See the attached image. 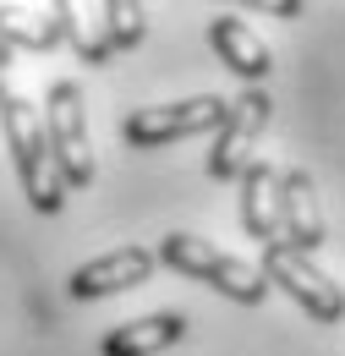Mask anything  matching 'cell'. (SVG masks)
<instances>
[{
	"label": "cell",
	"mask_w": 345,
	"mask_h": 356,
	"mask_svg": "<svg viewBox=\"0 0 345 356\" xmlns=\"http://www.w3.org/2000/svg\"><path fill=\"white\" fill-rule=\"evenodd\" d=\"M6 66H11V49H6V44H0V72H6Z\"/></svg>",
	"instance_id": "5bb4252c"
},
{
	"label": "cell",
	"mask_w": 345,
	"mask_h": 356,
	"mask_svg": "<svg viewBox=\"0 0 345 356\" xmlns=\"http://www.w3.org/2000/svg\"><path fill=\"white\" fill-rule=\"evenodd\" d=\"M181 334H186L181 312H148V318H131L121 329H110L99 356H159V351H170Z\"/></svg>",
	"instance_id": "8fae6325"
},
{
	"label": "cell",
	"mask_w": 345,
	"mask_h": 356,
	"mask_svg": "<svg viewBox=\"0 0 345 356\" xmlns=\"http://www.w3.org/2000/svg\"><path fill=\"white\" fill-rule=\"evenodd\" d=\"M268 110L274 104H268L263 88H247L241 99H230V110H225V121L214 132V148H209V176L214 181H241V170L252 165L247 154H252V143L268 127Z\"/></svg>",
	"instance_id": "52a82bcc"
},
{
	"label": "cell",
	"mask_w": 345,
	"mask_h": 356,
	"mask_svg": "<svg viewBox=\"0 0 345 356\" xmlns=\"http://www.w3.org/2000/svg\"><path fill=\"white\" fill-rule=\"evenodd\" d=\"M61 39H72V6H0V44L6 49H55Z\"/></svg>",
	"instance_id": "30bf717a"
},
{
	"label": "cell",
	"mask_w": 345,
	"mask_h": 356,
	"mask_svg": "<svg viewBox=\"0 0 345 356\" xmlns=\"http://www.w3.org/2000/svg\"><path fill=\"white\" fill-rule=\"evenodd\" d=\"M209 44H214L219 66H225V72H236L247 88H258L263 77L274 72V55H268V44H263V33L252 28V22L230 17V11L209 22Z\"/></svg>",
	"instance_id": "9c48e42d"
},
{
	"label": "cell",
	"mask_w": 345,
	"mask_h": 356,
	"mask_svg": "<svg viewBox=\"0 0 345 356\" xmlns=\"http://www.w3.org/2000/svg\"><path fill=\"white\" fill-rule=\"evenodd\" d=\"M0 127H6V148H11V165H17V181H22L28 203H33L39 214H61V209H66V181H61L55 159H49L44 115L22 99V93H6Z\"/></svg>",
	"instance_id": "6da1fadb"
},
{
	"label": "cell",
	"mask_w": 345,
	"mask_h": 356,
	"mask_svg": "<svg viewBox=\"0 0 345 356\" xmlns=\"http://www.w3.org/2000/svg\"><path fill=\"white\" fill-rule=\"evenodd\" d=\"M236 209H241V230L252 236V241H280V214H274V170L252 159L247 170H241V197H236Z\"/></svg>",
	"instance_id": "7c38bea8"
},
{
	"label": "cell",
	"mask_w": 345,
	"mask_h": 356,
	"mask_svg": "<svg viewBox=\"0 0 345 356\" xmlns=\"http://www.w3.org/2000/svg\"><path fill=\"white\" fill-rule=\"evenodd\" d=\"M0 104H6V88H0Z\"/></svg>",
	"instance_id": "9a60e30c"
},
{
	"label": "cell",
	"mask_w": 345,
	"mask_h": 356,
	"mask_svg": "<svg viewBox=\"0 0 345 356\" xmlns=\"http://www.w3.org/2000/svg\"><path fill=\"white\" fill-rule=\"evenodd\" d=\"M230 99L219 93H203V99H175V104H148V110H131L121 121V137L131 148H165V143H181V137H203L219 132Z\"/></svg>",
	"instance_id": "5b68a950"
},
{
	"label": "cell",
	"mask_w": 345,
	"mask_h": 356,
	"mask_svg": "<svg viewBox=\"0 0 345 356\" xmlns=\"http://www.w3.org/2000/svg\"><path fill=\"white\" fill-rule=\"evenodd\" d=\"M274 214H280V241L296 247V252H323L329 247V225H323V203H318V186L302 165H285L274 170Z\"/></svg>",
	"instance_id": "8992f818"
},
{
	"label": "cell",
	"mask_w": 345,
	"mask_h": 356,
	"mask_svg": "<svg viewBox=\"0 0 345 356\" xmlns=\"http://www.w3.org/2000/svg\"><path fill=\"white\" fill-rule=\"evenodd\" d=\"M154 268H159V252H154V247L121 241L115 252H99L93 264L72 268L66 296H72V302H99V296H115V291H131V285H148Z\"/></svg>",
	"instance_id": "ba28073f"
},
{
	"label": "cell",
	"mask_w": 345,
	"mask_h": 356,
	"mask_svg": "<svg viewBox=\"0 0 345 356\" xmlns=\"http://www.w3.org/2000/svg\"><path fill=\"white\" fill-rule=\"evenodd\" d=\"M154 252H159V264H170V268H181V274H192V280H203V285H214L219 296H230V302H241V307H258L263 296H268V280H263L247 258H230V252H219V247L186 236V230H170Z\"/></svg>",
	"instance_id": "7a4b0ae2"
},
{
	"label": "cell",
	"mask_w": 345,
	"mask_h": 356,
	"mask_svg": "<svg viewBox=\"0 0 345 356\" xmlns=\"http://www.w3.org/2000/svg\"><path fill=\"white\" fill-rule=\"evenodd\" d=\"M258 274L274 285V291H285L291 302H302L307 318H318V323H340V318H345V291L312 264L307 252H296V247L268 241L263 258H258Z\"/></svg>",
	"instance_id": "277c9868"
},
{
	"label": "cell",
	"mask_w": 345,
	"mask_h": 356,
	"mask_svg": "<svg viewBox=\"0 0 345 356\" xmlns=\"http://www.w3.org/2000/svg\"><path fill=\"white\" fill-rule=\"evenodd\" d=\"M44 137H49V159H55V170L66 181V192L93 186V137H88V115H83V88L72 77H61L49 88Z\"/></svg>",
	"instance_id": "3957f363"
},
{
	"label": "cell",
	"mask_w": 345,
	"mask_h": 356,
	"mask_svg": "<svg viewBox=\"0 0 345 356\" xmlns=\"http://www.w3.org/2000/svg\"><path fill=\"white\" fill-rule=\"evenodd\" d=\"M99 22H104V44H110V55L137 49L143 39H148V11H143L137 0H104V6H99Z\"/></svg>",
	"instance_id": "4fadbf2b"
}]
</instances>
